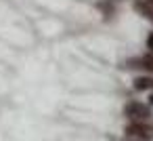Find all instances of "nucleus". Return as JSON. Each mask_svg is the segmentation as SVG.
Segmentation results:
<instances>
[{
	"label": "nucleus",
	"mask_w": 153,
	"mask_h": 141,
	"mask_svg": "<svg viewBox=\"0 0 153 141\" xmlns=\"http://www.w3.org/2000/svg\"><path fill=\"white\" fill-rule=\"evenodd\" d=\"M151 21H153V19H151Z\"/></svg>",
	"instance_id": "obj_9"
},
{
	"label": "nucleus",
	"mask_w": 153,
	"mask_h": 141,
	"mask_svg": "<svg viewBox=\"0 0 153 141\" xmlns=\"http://www.w3.org/2000/svg\"><path fill=\"white\" fill-rule=\"evenodd\" d=\"M126 135L138 141H153V122L151 120H130L126 126Z\"/></svg>",
	"instance_id": "obj_1"
},
{
	"label": "nucleus",
	"mask_w": 153,
	"mask_h": 141,
	"mask_svg": "<svg viewBox=\"0 0 153 141\" xmlns=\"http://www.w3.org/2000/svg\"><path fill=\"white\" fill-rule=\"evenodd\" d=\"M134 9H136L143 17L153 19V4L149 2V0H134Z\"/></svg>",
	"instance_id": "obj_5"
},
{
	"label": "nucleus",
	"mask_w": 153,
	"mask_h": 141,
	"mask_svg": "<svg viewBox=\"0 0 153 141\" xmlns=\"http://www.w3.org/2000/svg\"><path fill=\"white\" fill-rule=\"evenodd\" d=\"M147 49H149V53H153V32H151L149 38H147Z\"/></svg>",
	"instance_id": "obj_6"
},
{
	"label": "nucleus",
	"mask_w": 153,
	"mask_h": 141,
	"mask_svg": "<svg viewBox=\"0 0 153 141\" xmlns=\"http://www.w3.org/2000/svg\"><path fill=\"white\" fill-rule=\"evenodd\" d=\"M149 105H153V93L149 95Z\"/></svg>",
	"instance_id": "obj_7"
},
{
	"label": "nucleus",
	"mask_w": 153,
	"mask_h": 141,
	"mask_svg": "<svg viewBox=\"0 0 153 141\" xmlns=\"http://www.w3.org/2000/svg\"><path fill=\"white\" fill-rule=\"evenodd\" d=\"M124 116L130 118V120H151L153 116V110L149 103H143V101H128L124 105Z\"/></svg>",
	"instance_id": "obj_2"
},
{
	"label": "nucleus",
	"mask_w": 153,
	"mask_h": 141,
	"mask_svg": "<svg viewBox=\"0 0 153 141\" xmlns=\"http://www.w3.org/2000/svg\"><path fill=\"white\" fill-rule=\"evenodd\" d=\"M134 91H151L153 93V76H138L132 82Z\"/></svg>",
	"instance_id": "obj_4"
},
{
	"label": "nucleus",
	"mask_w": 153,
	"mask_h": 141,
	"mask_svg": "<svg viewBox=\"0 0 153 141\" xmlns=\"http://www.w3.org/2000/svg\"><path fill=\"white\" fill-rule=\"evenodd\" d=\"M149 2H151V4H153V0H149Z\"/></svg>",
	"instance_id": "obj_8"
},
{
	"label": "nucleus",
	"mask_w": 153,
	"mask_h": 141,
	"mask_svg": "<svg viewBox=\"0 0 153 141\" xmlns=\"http://www.w3.org/2000/svg\"><path fill=\"white\" fill-rule=\"evenodd\" d=\"M126 68H136V70H143V72L153 74V53H147V55H143L138 59L126 61Z\"/></svg>",
	"instance_id": "obj_3"
}]
</instances>
